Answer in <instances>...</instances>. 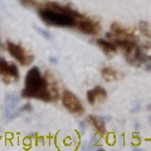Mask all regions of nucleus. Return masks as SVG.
<instances>
[{"label": "nucleus", "instance_id": "f257e3e1", "mask_svg": "<svg viewBox=\"0 0 151 151\" xmlns=\"http://www.w3.org/2000/svg\"><path fill=\"white\" fill-rule=\"evenodd\" d=\"M38 15L44 24L62 28H74L78 19L82 18L77 10L68 5H60L58 3L45 4L44 8L38 10Z\"/></svg>", "mask_w": 151, "mask_h": 151}, {"label": "nucleus", "instance_id": "f03ea898", "mask_svg": "<svg viewBox=\"0 0 151 151\" xmlns=\"http://www.w3.org/2000/svg\"><path fill=\"white\" fill-rule=\"evenodd\" d=\"M20 96L24 98H35V100L43 102H50L53 100V94L49 88V82L42 73L39 67L33 65L27 72L24 88H23Z\"/></svg>", "mask_w": 151, "mask_h": 151}, {"label": "nucleus", "instance_id": "7ed1b4c3", "mask_svg": "<svg viewBox=\"0 0 151 151\" xmlns=\"http://www.w3.org/2000/svg\"><path fill=\"white\" fill-rule=\"evenodd\" d=\"M60 102H62V105L65 110L69 111L70 113H73V115H83L84 113L83 103L69 89H63L62 91V93H60Z\"/></svg>", "mask_w": 151, "mask_h": 151}, {"label": "nucleus", "instance_id": "20e7f679", "mask_svg": "<svg viewBox=\"0 0 151 151\" xmlns=\"http://www.w3.org/2000/svg\"><path fill=\"white\" fill-rule=\"evenodd\" d=\"M6 50L15 60H18L20 65H29L34 60V55L29 53L25 48H23L20 44L13 43V42H6Z\"/></svg>", "mask_w": 151, "mask_h": 151}, {"label": "nucleus", "instance_id": "39448f33", "mask_svg": "<svg viewBox=\"0 0 151 151\" xmlns=\"http://www.w3.org/2000/svg\"><path fill=\"white\" fill-rule=\"evenodd\" d=\"M76 28H77L81 33H83V34L94 35L98 33V30H100V24L94 20H91V19L82 17L81 19H78L77 24H76Z\"/></svg>", "mask_w": 151, "mask_h": 151}, {"label": "nucleus", "instance_id": "423d86ee", "mask_svg": "<svg viewBox=\"0 0 151 151\" xmlns=\"http://www.w3.org/2000/svg\"><path fill=\"white\" fill-rule=\"evenodd\" d=\"M86 98L89 105H96L100 101L103 102L107 98V91L102 86H96L91 89H88L86 93Z\"/></svg>", "mask_w": 151, "mask_h": 151}, {"label": "nucleus", "instance_id": "0eeeda50", "mask_svg": "<svg viewBox=\"0 0 151 151\" xmlns=\"http://www.w3.org/2000/svg\"><path fill=\"white\" fill-rule=\"evenodd\" d=\"M89 125L93 127V130L96 131V134H98L100 136L106 135V121H105V117H100V116H96V115H89L86 120Z\"/></svg>", "mask_w": 151, "mask_h": 151}, {"label": "nucleus", "instance_id": "6e6552de", "mask_svg": "<svg viewBox=\"0 0 151 151\" xmlns=\"http://www.w3.org/2000/svg\"><path fill=\"white\" fill-rule=\"evenodd\" d=\"M96 44L100 47L101 50L107 55L115 54L117 52V45L115 44V42L111 39H103V38H98L96 40Z\"/></svg>", "mask_w": 151, "mask_h": 151}, {"label": "nucleus", "instance_id": "1a4fd4ad", "mask_svg": "<svg viewBox=\"0 0 151 151\" xmlns=\"http://www.w3.org/2000/svg\"><path fill=\"white\" fill-rule=\"evenodd\" d=\"M111 33L113 35H116V37H120V38H127V39H136V38L132 35V33L127 29V28H125L124 25H121L120 23H112L111 24Z\"/></svg>", "mask_w": 151, "mask_h": 151}, {"label": "nucleus", "instance_id": "9d476101", "mask_svg": "<svg viewBox=\"0 0 151 151\" xmlns=\"http://www.w3.org/2000/svg\"><path fill=\"white\" fill-rule=\"evenodd\" d=\"M19 78H20V70H19L18 65L15 63H9L6 76H4V77L1 78V81L5 84H9L10 82L18 81Z\"/></svg>", "mask_w": 151, "mask_h": 151}, {"label": "nucleus", "instance_id": "9b49d317", "mask_svg": "<svg viewBox=\"0 0 151 151\" xmlns=\"http://www.w3.org/2000/svg\"><path fill=\"white\" fill-rule=\"evenodd\" d=\"M19 101H20V96L14 92H8L4 97V108H8V110H12V108H15L18 106Z\"/></svg>", "mask_w": 151, "mask_h": 151}, {"label": "nucleus", "instance_id": "f8f14e48", "mask_svg": "<svg viewBox=\"0 0 151 151\" xmlns=\"http://www.w3.org/2000/svg\"><path fill=\"white\" fill-rule=\"evenodd\" d=\"M101 77L105 79L106 82H113L119 79V73L116 69H113L112 67H103L101 69Z\"/></svg>", "mask_w": 151, "mask_h": 151}, {"label": "nucleus", "instance_id": "ddd939ff", "mask_svg": "<svg viewBox=\"0 0 151 151\" xmlns=\"http://www.w3.org/2000/svg\"><path fill=\"white\" fill-rule=\"evenodd\" d=\"M22 111L20 108H18V110H15V108H12V110H8V108H4V112H3V117L5 121H13L18 119V117L22 116Z\"/></svg>", "mask_w": 151, "mask_h": 151}, {"label": "nucleus", "instance_id": "4468645a", "mask_svg": "<svg viewBox=\"0 0 151 151\" xmlns=\"http://www.w3.org/2000/svg\"><path fill=\"white\" fill-rule=\"evenodd\" d=\"M33 28H34V30L39 34L42 38H44L45 40H52L53 39V35H52V33L49 32V30H45V29H43V28H40V27H38V25H33Z\"/></svg>", "mask_w": 151, "mask_h": 151}, {"label": "nucleus", "instance_id": "2eb2a0df", "mask_svg": "<svg viewBox=\"0 0 151 151\" xmlns=\"http://www.w3.org/2000/svg\"><path fill=\"white\" fill-rule=\"evenodd\" d=\"M8 67H9V62L4 58V57H0V78H3L4 76H6Z\"/></svg>", "mask_w": 151, "mask_h": 151}, {"label": "nucleus", "instance_id": "dca6fc26", "mask_svg": "<svg viewBox=\"0 0 151 151\" xmlns=\"http://www.w3.org/2000/svg\"><path fill=\"white\" fill-rule=\"evenodd\" d=\"M20 111L23 113H30L33 111V105L30 102H27V103H24V105L20 107Z\"/></svg>", "mask_w": 151, "mask_h": 151}, {"label": "nucleus", "instance_id": "f3484780", "mask_svg": "<svg viewBox=\"0 0 151 151\" xmlns=\"http://www.w3.org/2000/svg\"><path fill=\"white\" fill-rule=\"evenodd\" d=\"M139 27H140L141 33H142V34H145V35H147V30H149V24H147V23L144 22V20H141V22L139 23Z\"/></svg>", "mask_w": 151, "mask_h": 151}, {"label": "nucleus", "instance_id": "a211bd4d", "mask_svg": "<svg viewBox=\"0 0 151 151\" xmlns=\"http://www.w3.org/2000/svg\"><path fill=\"white\" fill-rule=\"evenodd\" d=\"M140 110H141V103H140L139 101H136V102L134 103V106L131 107V112L135 113V112H139Z\"/></svg>", "mask_w": 151, "mask_h": 151}, {"label": "nucleus", "instance_id": "6ab92c4d", "mask_svg": "<svg viewBox=\"0 0 151 151\" xmlns=\"http://www.w3.org/2000/svg\"><path fill=\"white\" fill-rule=\"evenodd\" d=\"M19 1L25 6H33L35 4V0H19Z\"/></svg>", "mask_w": 151, "mask_h": 151}, {"label": "nucleus", "instance_id": "aec40b11", "mask_svg": "<svg viewBox=\"0 0 151 151\" xmlns=\"http://www.w3.org/2000/svg\"><path fill=\"white\" fill-rule=\"evenodd\" d=\"M86 126H87V124L84 121L79 122V132H81V134H83V132L86 131Z\"/></svg>", "mask_w": 151, "mask_h": 151}, {"label": "nucleus", "instance_id": "412c9836", "mask_svg": "<svg viewBox=\"0 0 151 151\" xmlns=\"http://www.w3.org/2000/svg\"><path fill=\"white\" fill-rule=\"evenodd\" d=\"M49 62H50L52 64H57V63H58V57L50 55V57H49Z\"/></svg>", "mask_w": 151, "mask_h": 151}, {"label": "nucleus", "instance_id": "4be33fe9", "mask_svg": "<svg viewBox=\"0 0 151 151\" xmlns=\"http://www.w3.org/2000/svg\"><path fill=\"white\" fill-rule=\"evenodd\" d=\"M144 67H145V69L147 70V72H151V60H146V63L144 64Z\"/></svg>", "mask_w": 151, "mask_h": 151}, {"label": "nucleus", "instance_id": "5701e85b", "mask_svg": "<svg viewBox=\"0 0 151 151\" xmlns=\"http://www.w3.org/2000/svg\"><path fill=\"white\" fill-rule=\"evenodd\" d=\"M140 127H141V126H140V122H139V121H135V122H134V129H135V131H139Z\"/></svg>", "mask_w": 151, "mask_h": 151}, {"label": "nucleus", "instance_id": "b1692460", "mask_svg": "<svg viewBox=\"0 0 151 151\" xmlns=\"http://www.w3.org/2000/svg\"><path fill=\"white\" fill-rule=\"evenodd\" d=\"M0 8H3V9H5V5H4V3L0 0Z\"/></svg>", "mask_w": 151, "mask_h": 151}, {"label": "nucleus", "instance_id": "393cba45", "mask_svg": "<svg viewBox=\"0 0 151 151\" xmlns=\"http://www.w3.org/2000/svg\"><path fill=\"white\" fill-rule=\"evenodd\" d=\"M146 110H147V111H151V103H149V105L146 106Z\"/></svg>", "mask_w": 151, "mask_h": 151}, {"label": "nucleus", "instance_id": "a878e982", "mask_svg": "<svg viewBox=\"0 0 151 151\" xmlns=\"http://www.w3.org/2000/svg\"><path fill=\"white\" fill-rule=\"evenodd\" d=\"M149 122H150V125H151V115H150V117H149Z\"/></svg>", "mask_w": 151, "mask_h": 151}, {"label": "nucleus", "instance_id": "bb28decb", "mask_svg": "<svg viewBox=\"0 0 151 151\" xmlns=\"http://www.w3.org/2000/svg\"><path fill=\"white\" fill-rule=\"evenodd\" d=\"M0 50H1V40H0Z\"/></svg>", "mask_w": 151, "mask_h": 151}, {"label": "nucleus", "instance_id": "cd10ccee", "mask_svg": "<svg viewBox=\"0 0 151 151\" xmlns=\"http://www.w3.org/2000/svg\"><path fill=\"white\" fill-rule=\"evenodd\" d=\"M149 60H151V55H149Z\"/></svg>", "mask_w": 151, "mask_h": 151}]
</instances>
